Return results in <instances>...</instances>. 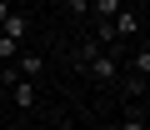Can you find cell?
Listing matches in <instances>:
<instances>
[{
	"label": "cell",
	"mask_w": 150,
	"mask_h": 130,
	"mask_svg": "<svg viewBox=\"0 0 150 130\" xmlns=\"http://www.w3.org/2000/svg\"><path fill=\"white\" fill-rule=\"evenodd\" d=\"M25 30H30V20H25V15H15V10L0 20V35H10V40H25Z\"/></svg>",
	"instance_id": "cell-4"
},
{
	"label": "cell",
	"mask_w": 150,
	"mask_h": 130,
	"mask_svg": "<svg viewBox=\"0 0 150 130\" xmlns=\"http://www.w3.org/2000/svg\"><path fill=\"white\" fill-rule=\"evenodd\" d=\"M15 60H20V65H10V70H15V75H25V80H35V75L45 70V60H40L35 50H25V55H15Z\"/></svg>",
	"instance_id": "cell-3"
},
{
	"label": "cell",
	"mask_w": 150,
	"mask_h": 130,
	"mask_svg": "<svg viewBox=\"0 0 150 130\" xmlns=\"http://www.w3.org/2000/svg\"><path fill=\"white\" fill-rule=\"evenodd\" d=\"M125 65H130V70H135V75H150V50L140 45V50H135V55H130Z\"/></svg>",
	"instance_id": "cell-8"
},
{
	"label": "cell",
	"mask_w": 150,
	"mask_h": 130,
	"mask_svg": "<svg viewBox=\"0 0 150 130\" xmlns=\"http://www.w3.org/2000/svg\"><path fill=\"white\" fill-rule=\"evenodd\" d=\"M100 130H115V125H100Z\"/></svg>",
	"instance_id": "cell-13"
},
{
	"label": "cell",
	"mask_w": 150,
	"mask_h": 130,
	"mask_svg": "<svg viewBox=\"0 0 150 130\" xmlns=\"http://www.w3.org/2000/svg\"><path fill=\"white\" fill-rule=\"evenodd\" d=\"M110 25H115V35H120V40H130V35H140V15H135L130 5H120V10L110 15Z\"/></svg>",
	"instance_id": "cell-2"
},
{
	"label": "cell",
	"mask_w": 150,
	"mask_h": 130,
	"mask_svg": "<svg viewBox=\"0 0 150 130\" xmlns=\"http://www.w3.org/2000/svg\"><path fill=\"white\" fill-rule=\"evenodd\" d=\"M85 70H90L100 85H110V80H120V60H115L110 50H100V45H85Z\"/></svg>",
	"instance_id": "cell-1"
},
{
	"label": "cell",
	"mask_w": 150,
	"mask_h": 130,
	"mask_svg": "<svg viewBox=\"0 0 150 130\" xmlns=\"http://www.w3.org/2000/svg\"><path fill=\"white\" fill-rule=\"evenodd\" d=\"M60 130H75V125H60Z\"/></svg>",
	"instance_id": "cell-14"
},
{
	"label": "cell",
	"mask_w": 150,
	"mask_h": 130,
	"mask_svg": "<svg viewBox=\"0 0 150 130\" xmlns=\"http://www.w3.org/2000/svg\"><path fill=\"white\" fill-rule=\"evenodd\" d=\"M70 15H90V0H70Z\"/></svg>",
	"instance_id": "cell-11"
},
{
	"label": "cell",
	"mask_w": 150,
	"mask_h": 130,
	"mask_svg": "<svg viewBox=\"0 0 150 130\" xmlns=\"http://www.w3.org/2000/svg\"><path fill=\"white\" fill-rule=\"evenodd\" d=\"M120 90H125V100H145V75H135V70H130V75L120 80Z\"/></svg>",
	"instance_id": "cell-5"
},
{
	"label": "cell",
	"mask_w": 150,
	"mask_h": 130,
	"mask_svg": "<svg viewBox=\"0 0 150 130\" xmlns=\"http://www.w3.org/2000/svg\"><path fill=\"white\" fill-rule=\"evenodd\" d=\"M115 10H120V0H90V15L95 20H110Z\"/></svg>",
	"instance_id": "cell-7"
},
{
	"label": "cell",
	"mask_w": 150,
	"mask_h": 130,
	"mask_svg": "<svg viewBox=\"0 0 150 130\" xmlns=\"http://www.w3.org/2000/svg\"><path fill=\"white\" fill-rule=\"evenodd\" d=\"M5 15H10V5H5V0H0V20H5Z\"/></svg>",
	"instance_id": "cell-12"
},
{
	"label": "cell",
	"mask_w": 150,
	"mask_h": 130,
	"mask_svg": "<svg viewBox=\"0 0 150 130\" xmlns=\"http://www.w3.org/2000/svg\"><path fill=\"white\" fill-rule=\"evenodd\" d=\"M10 85H15V105H20V110H25V105H35V80H25V75H20V80H10Z\"/></svg>",
	"instance_id": "cell-6"
},
{
	"label": "cell",
	"mask_w": 150,
	"mask_h": 130,
	"mask_svg": "<svg viewBox=\"0 0 150 130\" xmlns=\"http://www.w3.org/2000/svg\"><path fill=\"white\" fill-rule=\"evenodd\" d=\"M20 55V40H10V35H0V60H15Z\"/></svg>",
	"instance_id": "cell-10"
},
{
	"label": "cell",
	"mask_w": 150,
	"mask_h": 130,
	"mask_svg": "<svg viewBox=\"0 0 150 130\" xmlns=\"http://www.w3.org/2000/svg\"><path fill=\"white\" fill-rule=\"evenodd\" d=\"M115 130H145V115H140V105H130V115H125Z\"/></svg>",
	"instance_id": "cell-9"
}]
</instances>
